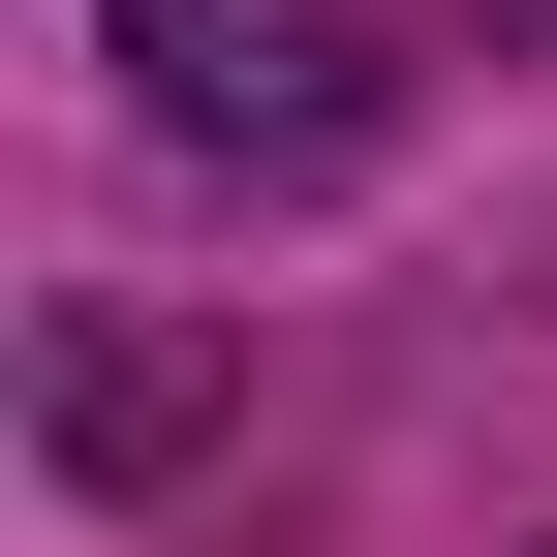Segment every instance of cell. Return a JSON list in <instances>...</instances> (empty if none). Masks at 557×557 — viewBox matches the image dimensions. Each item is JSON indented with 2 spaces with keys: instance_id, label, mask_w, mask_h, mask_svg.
<instances>
[{
  "instance_id": "1",
  "label": "cell",
  "mask_w": 557,
  "mask_h": 557,
  "mask_svg": "<svg viewBox=\"0 0 557 557\" xmlns=\"http://www.w3.org/2000/svg\"><path fill=\"white\" fill-rule=\"evenodd\" d=\"M94 32H124V94H156L186 156H278L310 186L341 124H372V0H94Z\"/></svg>"
}]
</instances>
